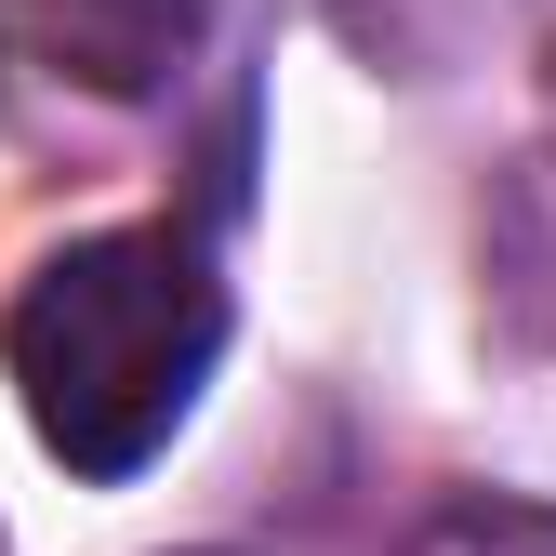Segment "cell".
<instances>
[{
    "instance_id": "cell-1",
    "label": "cell",
    "mask_w": 556,
    "mask_h": 556,
    "mask_svg": "<svg viewBox=\"0 0 556 556\" xmlns=\"http://www.w3.org/2000/svg\"><path fill=\"white\" fill-rule=\"evenodd\" d=\"M0 358L66 477H147L226 358V278L186 226H93L27 265Z\"/></svg>"
},
{
    "instance_id": "cell-2",
    "label": "cell",
    "mask_w": 556,
    "mask_h": 556,
    "mask_svg": "<svg viewBox=\"0 0 556 556\" xmlns=\"http://www.w3.org/2000/svg\"><path fill=\"white\" fill-rule=\"evenodd\" d=\"M14 40H27V66L132 106L213 40V0H14Z\"/></svg>"
},
{
    "instance_id": "cell-3",
    "label": "cell",
    "mask_w": 556,
    "mask_h": 556,
    "mask_svg": "<svg viewBox=\"0 0 556 556\" xmlns=\"http://www.w3.org/2000/svg\"><path fill=\"white\" fill-rule=\"evenodd\" d=\"M397 556H556V517L543 504H451V517H425Z\"/></svg>"
}]
</instances>
